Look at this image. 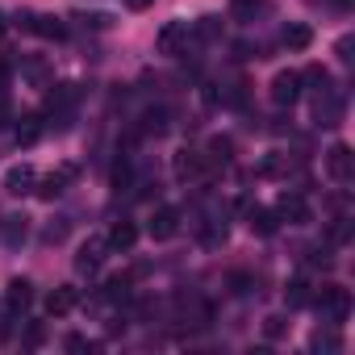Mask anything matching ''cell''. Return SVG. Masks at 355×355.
<instances>
[{
	"mask_svg": "<svg viewBox=\"0 0 355 355\" xmlns=\"http://www.w3.org/2000/svg\"><path fill=\"white\" fill-rule=\"evenodd\" d=\"M318 309H322V318L330 322V326H343L347 322V313H351V293L343 288V284H322L318 288V297H309Z\"/></svg>",
	"mask_w": 355,
	"mask_h": 355,
	"instance_id": "6da1fadb",
	"label": "cell"
},
{
	"mask_svg": "<svg viewBox=\"0 0 355 355\" xmlns=\"http://www.w3.org/2000/svg\"><path fill=\"white\" fill-rule=\"evenodd\" d=\"M146 230H150V239H155V243L175 239V234H180V209H175V205H159V209L150 214Z\"/></svg>",
	"mask_w": 355,
	"mask_h": 355,
	"instance_id": "7a4b0ae2",
	"label": "cell"
},
{
	"mask_svg": "<svg viewBox=\"0 0 355 355\" xmlns=\"http://www.w3.org/2000/svg\"><path fill=\"white\" fill-rule=\"evenodd\" d=\"M17 21H21L30 34L46 38V42H63V38H67V26H63L59 17H46V13H21Z\"/></svg>",
	"mask_w": 355,
	"mask_h": 355,
	"instance_id": "3957f363",
	"label": "cell"
},
{
	"mask_svg": "<svg viewBox=\"0 0 355 355\" xmlns=\"http://www.w3.org/2000/svg\"><path fill=\"white\" fill-rule=\"evenodd\" d=\"M276 218H284L288 226H309L313 222V209H309V201L301 193H284L280 205H276Z\"/></svg>",
	"mask_w": 355,
	"mask_h": 355,
	"instance_id": "277c9868",
	"label": "cell"
},
{
	"mask_svg": "<svg viewBox=\"0 0 355 355\" xmlns=\"http://www.w3.org/2000/svg\"><path fill=\"white\" fill-rule=\"evenodd\" d=\"M71 180H76V167H71V163H63L59 171L42 175V180H38V189H34V193H38L42 201H55V197H63V193H67V184H71Z\"/></svg>",
	"mask_w": 355,
	"mask_h": 355,
	"instance_id": "5b68a950",
	"label": "cell"
},
{
	"mask_svg": "<svg viewBox=\"0 0 355 355\" xmlns=\"http://www.w3.org/2000/svg\"><path fill=\"white\" fill-rule=\"evenodd\" d=\"M171 171H175V180H180V184H193V180H201V175H205V159L197 150H175Z\"/></svg>",
	"mask_w": 355,
	"mask_h": 355,
	"instance_id": "8992f818",
	"label": "cell"
},
{
	"mask_svg": "<svg viewBox=\"0 0 355 355\" xmlns=\"http://www.w3.org/2000/svg\"><path fill=\"white\" fill-rule=\"evenodd\" d=\"M297 96H301V71H276V80H272V101H276L280 109H288V105H297Z\"/></svg>",
	"mask_w": 355,
	"mask_h": 355,
	"instance_id": "52a82bcc",
	"label": "cell"
},
{
	"mask_svg": "<svg viewBox=\"0 0 355 355\" xmlns=\"http://www.w3.org/2000/svg\"><path fill=\"white\" fill-rule=\"evenodd\" d=\"M326 171H330V180H338V184H347L351 175H355V155H351V146H330V155H326Z\"/></svg>",
	"mask_w": 355,
	"mask_h": 355,
	"instance_id": "ba28073f",
	"label": "cell"
},
{
	"mask_svg": "<svg viewBox=\"0 0 355 355\" xmlns=\"http://www.w3.org/2000/svg\"><path fill=\"white\" fill-rule=\"evenodd\" d=\"M34 184H38V171H34L30 163H17V167H9V171H5V193H13V197L34 193Z\"/></svg>",
	"mask_w": 355,
	"mask_h": 355,
	"instance_id": "9c48e42d",
	"label": "cell"
},
{
	"mask_svg": "<svg viewBox=\"0 0 355 355\" xmlns=\"http://www.w3.org/2000/svg\"><path fill=\"white\" fill-rule=\"evenodd\" d=\"M184 42H189V26H184V21H167V26L159 30V38H155L159 55H180Z\"/></svg>",
	"mask_w": 355,
	"mask_h": 355,
	"instance_id": "30bf717a",
	"label": "cell"
},
{
	"mask_svg": "<svg viewBox=\"0 0 355 355\" xmlns=\"http://www.w3.org/2000/svg\"><path fill=\"white\" fill-rule=\"evenodd\" d=\"M5 305H9L13 318L26 313V309L34 305V288H30V280H9V288H5Z\"/></svg>",
	"mask_w": 355,
	"mask_h": 355,
	"instance_id": "8fae6325",
	"label": "cell"
},
{
	"mask_svg": "<svg viewBox=\"0 0 355 355\" xmlns=\"http://www.w3.org/2000/svg\"><path fill=\"white\" fill-rule=\"evenodd\" d=\"M105 251H109V243L88 239V243L80 247V255H76V272H96V268L105 263Z\"/></svg>",
	"mask_w": 355,
	"mask_h": 355,
	"instance_id": "7c38bea8",
	"label": "cell"
},
{
	"mask_svg": "<svg viewBox=\"0 0 355 355\" xmlns=\"http://www.w3.org/2000/svg\"><path fill=\"white\" fill-rule=\"evenodd\" d=\"M76 305H80V293H76L71 284H63V288H55V293L46 297V313H51V318H63V313H71Z\"/></svg>",
	"mask_w": 355,
	"mask_h": 355,
	"instance_id": "4fadbf2b",
	"label": "cell"
},
{
	"mask_svg": "<svg viewBox=\"0 0 355 355\" xmlns=\"http://www.w3.org/2000/svg\"><path fill=\"white\" fill-rule=\"evenodd\" d=\"M109 251H130L134 243H138V226L134 222H113V230H109Z\"/></svg>",
	"mask_w": 355,
	"mask_h": 355,
	"instance_id": "5bb4252c",
	"label": "cell"
},
{
	"mask_svg": "<svg viewBox=\"0 0 355 355\" xmlns=\"http://www.w3.org/2000/svg\"><path fill=\"white\" fill-rule=\"evenodd\" d=\"M343 121V101L330 96V88H322V101H318V125H338Z\"/></svg>",
	"mask_w": 355,
	"mask_h": 355,
	"instance_id": "9a60e30c",
	"label": "cell"
},
{
	"mask_svg": "<svg viewBox=\"0 0 355 355\" xmlns=\"http://www.w3.org/2000/svg\"><path fill=\"white\" fill-rule=\"evenodd\" d=\"M284 46H288V51H309V46H313V30L301 26V21H293V26L284 30Z\"/></svg>",
	"mask_w": 355,
	"mask_h": 355,
	"instance_id": "2e32d148",
	"label": "cell"
},
{
	"mask_svg": "<svg viewBox=\"0 0 355 355\" xmlns=\"http://www.w3.org/2000/svg\"><path fill=\"white\" fill-rule=\"evenodd\" d=\"M247 226H251L255 234H263V239H268V234H276V226H280V218H276L272 209H251V218H247Z\"/></svg>",
	"mask_w": 355,
	"mask_h": 355,
	"instance_id": "e0dca14e",
	"label": "cell"
},
{
	"mask_svg": "<svg viewBox=\"0 0 355 355\" xmlns=\"http://www.w3.org/2000/svg\"><path fill=\"white\" fill-rule=\"evenodd\" d=\"M230 159H234V138L214 134L209 138V163H230Z\"/></svg>",
	"mask_w": 355,
	"mask_h": 355,
	"instance_id": "ac0fdd59",
	"label": "cell"
},
{
	"mask_svg": "<svg viewBox=\"0 0 355 355\" xmlns=\"http://www.w3.org/2000/svg\"><path fill=\"white\" fill-rule=\"evenodd\" d=\"M26 239H30V218H5V243L21 247Z\"/></svg>",
	"mask_w": 355,
	"mask_h": 355,
	"instance_id": "d6986e66",
	"label": "cell"
},
{
	"mask_svg": "<svg viewBox=\"0 0 355 355\" xmlns=\"http://www.w3.org/2000/svg\"><path fill=\"white\" fill-rule=\"evenodd\" d=\"M21 76H26L30 84H38V88H42V84L51 80V67H46V59H30V63L21 67Z\"/></svg>",
	"mask_w": 355,
	"mask_h": 355,
	"instance_id": "ffe728a7",
	"label": "cell"
},
{
	"mask_svg": "<svg viewBox=\"0 0 355 355\" xmlns=\"http://www.w3.org/2000/svg\"><path fill=\"white\" fill-rule=\"evenodd\" d=\"M288 326H293V322H288L284 313H272V318H263V338H272V343H276V338H284V334H288Z\"/></svg>",
	"mask_w": 355,
	"mask_h": 355,
	"instance_id": "44dd1931",
	"label": "cell"
},
{
	"mask_svg": "<svg viewBox=\"0 0 355 355\" xmlns=\"http://www.w3.org/2000/svg\"><path fill=\"white\" fill-rule=\"evenodd\" d=\"M284 301H288L293 309H301V305H309V284H305V280H293V284L284 288Z\"/></svg>",
	"mask_w": 355,
	"mask_h": 355,
	"instance_id": "7402d4cb",
	"label": "cell"
},
{
	"mask_svg": "<svg viewBox=\"0 0 355 355\" xmlns=\"http://www.w3.org/2000/svg\"><path fill=\"white\" fill-rule=\"evenodd\" d=\"M21 121H26V125H17V142H26V146H30V142H38V134H42L38 117L30 113V117H21Z\"/></svg>",
	"mask_w": 355,
	"mask_h": 355,
	"instance_id": "603a6c76",
	"label": "cell"
},
{
	"mask_svg": "<svg viewBox=\"0 0 355 355\" xmlns=\"http://www.w3.org/2000/svg\"><path fill=\"white\" fill-rule=\"evenodd\" d=\"M259 9H263V0H234V17L239 21H255Z\"/></svg>",
	"mask_w": 355,
	"mask_h": 355,
	"instance_id": "cb8c5ba5",
	"label": "cell"
},
{
	"mask_svg": "<svg viewBox=\"0 0 355 355\" xmlns=\"http://www.w3.org/2000/svg\"><path fill=\"white\" fill-rule=\"evenodd\" d=\"M142 130H146V134H163V130H167V113H163V109H155V113H146V121H142Z\"/></svg>",
	"mask_w": 355,
	"mask_h": 355,
	"instance_id": "d4e9b609",
	"label": "cell"
},
{
	"mask_svg": "<svg viewBox=\"0 0 355 355\" xmlns=\"http://www.w3.org/2000/svg\"><path fill=\"white\" fill-rule=\"evenodd\" d=\"M284 167H288V159H284V155H268V159H263V167H259V175H284Z\"/></svg>",
	"mask_w": 355,
	"mask_h": 355,
	"instance_id": "484cf974",
	"label": "cell"
},
{
	"mask_svg": "<svg viewBox=\"0 0 355 355\" xmlns=\"http://www.w3.org/2000/svg\"><path fill=\"white\" fill-rule=\"evenodd\" d=\"M313 347H322V351H338V347H343V338H338L334 330H326V334L318 330V334H313Z\"/></svg>",
	"mask_w": 355,
	"mask_h": 355,
	"instance_id": "4316f807",
	"label": "cell"
},
{
	"mask_svg": "<svg viewBox=\"0 0 355 355\" xmlns=\"http://www.w3.org/2000/svg\"><path fill=\"white\" fill-rule=\"evenodd\" d=\"M197 34H201V38H218V17H201Z\"/></svg>",
	"mask_w": 355,
	"mask_h": 355,
	"instance_id": "83f0119b",
	"label": "cell"
},
{
	"mask_svg": "<svg viewBox=\"0 0 355 355\" xmlns=\"http://www.w3.org/2000/svg\"><path fill=\"white\" fill-rule=\"evenodd\" d=\"M42 338H46L42 326H30V330H26V347H42Z\"/></svg>",
	"mask_w": 355,
	"mask_h": 355,
	"instance_id": "f1b7e54d",
	"label": "cell"
},
{
	"mask_svg": "<svg viewBox=\"0 0 355 355\" xmlns=\"http://www.w3.org/2000/svg\"><path fill=\"white\" fill-rule=\"evenodd\" d=\"M9 80H13V67H9V63H0V92L9 88Z\"/></svg>",
	"mask_w": 355,
	"mask_h": 355,
	"instance_id": "f546056e",
	"label": "cell"
},
{
	"mask_svg": "<svg viewBox=\"0 0 355 355\" xmlns=\"http://www.w3.org/2000/svg\"><path fill=\"white\" fill-rule=\"evenodd\" d=\"M155 0H125V9H134V13H142V9H150Z\"/></svg>",
	"mask_w": 355,
	"mask_h": 355,
	"instance_id": "4dcf8cb0",
	"label": "cell"
},
{
	"mask_svg": "<svg viewBox=\"0 0 355 355\" xmlns=\"http://www.w3.org/2000/svg\"><path fill=\"white\" fill-rule=\"evenodd\" d=\"M84 347H88V343H84L80 334H71V338H67V351H84Z\"/></svg>",
	"mask_w": 355,
	"mask_h": 355,
	"instance_id": "1f68e13d",
	"label": "cell"
},
{
	"mask_svg": "<svg viewBox=\"0 0 355 355\" xmlns=\"http://www.w3.org/2000/svg\"><path fill=\"white\" fill-rule=\"evenodd\" d=\"M5 34H9V21H5V13H0V42H5Z\"/></svg>",
	"mask_w": 355,
	"mask_h": 355,
	"instance_id": "d6a6232c",
	"label": "cell"
},
{
	"mask_svg": "<svg viewBox=\"0 0 355 355\" xmlns=\"http://www.w3.org/2000/svg\"><path fill=\"white\" fill-rule=\"evenodd\" d=\"M334 5H343V9H347V0H334Z\"/></svg>",
	"mask_w": 355,
	"mask_h": 355,
	"instance_id": "836d02e7",
	"label": "cell"
}]
</instances>
